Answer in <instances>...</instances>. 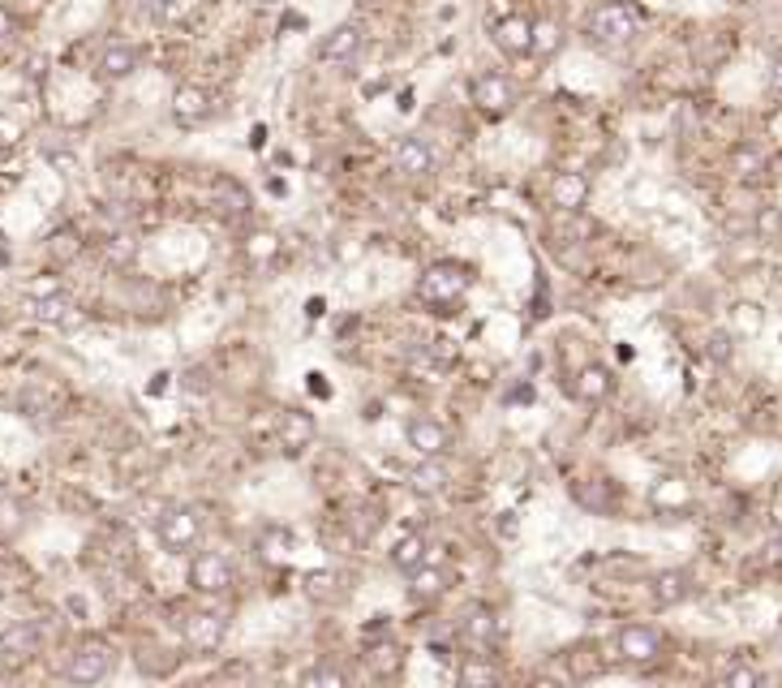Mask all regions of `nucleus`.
<instances>
[{"label": "nucleus", "instance_id": "obj_31", "mask_svg": "<svg viewBox=\"0 0 782 688\" xmlns=\"http://www.w3.org/2000/svg\"><path fill=\"white\" fill-rule=\"evenodd\" d=\"M649 499H654V508L658 512H666V504H684V499H688V491H684V482H675V478H662L658 486H654V495H649Z\"/></svg>", "mask_w": 782, "mask_h": 688}, {"label": "nucleus", "instance_id": "obj_30", "mask_svg": "<svg viewBox=\"0 0 782 688\" xmlns=\"http://www.w3.org/2000/svg\"><path fill=\"white\" fill-rule=\"evenodd\" d=\"M48 254L56 258V263H74V258L82 254L78 233H69V228H61V233H52V237H48Z\"/></svg>", "mask_w": 782, "mask_h": 688}, {"label": "nucleus", "instance_id": "obj_45", "mask_svg": "<svg viewBox=\"0 0 782 688\" xmlns=\"http://www.w3.org/2000/svg\"><path fill=\"white\" fill-rule=\"evenodd\" d=\"M770 86H774V91H782V61H774V69H770Z\"/></svg>", "mask_w": 782, "mask_h": 688}, {"label": "nucleus", "instance_id": "obj_23", "mask_svg": "<svg viewBox=\"0 0 782 688\" xmlns=\"http://www.w3.org/2000/svg\"><path fill=\"white\" fill-rule=\"evenodd\" d=\"M499 620H495V611L490 607H469L465 615H460V633H465V641H473V645H490L499 637Z\"/></svg>", "mask_w": 782, "mask_h": 688}, {"label": "nucleus", "instance_id": "obj_1", "mask_svg": "<svg viewBox=\"0 0 782 688\" xmlns=\"http://www.w3.org/2000/svg\"><path fill=\"white\" fill-rule=\"evenodd\" d=\"M585 35L593 48H602V52H619V48H628V43L636 39V13L632 5H624V0H606V5H598L589 13V22H585Z\"/></svg>", "mask_w": 782, "mask_h": 688}, {"label": "nucleus", "instance_id": "obj_32", "mask_svg": "<svg viewBox=\"0 0 782 688\" xmlns=\"http://www.w3.org/2000/svg\"><path fill=\"white\" fill-rule=\"evenodd\" d=\"M138 13L147 22H155V26H164L172 13H177V0H138Z\"/></svg>", "mask_w": 782, "mask_h": 688}, {"label": "nucleus", "instance_id": "obj_40", "mask_svg": "<svg viewBox=\"0 0 782 688\" xmlns=\"http://www.w3.org/2000/svg\"><path fill=\"white\" fill-rule=\"evenodd\" d=\"M134 237H112L108 241V258H117V263H129V258H134Z\"/></svg>", "mask_w": 782, "mask_h": 688}, {"label": "nucleus", "instance_id": "obj_18", "mask_svg": "<svg viewBox=\"0 0 782 688\" xmlns=\"http://www.w3.org/2000/svg\"><path fill=\"white\" fill-rule=\"evenodd\" d=\"M611 387H615L611 370H606L602 362H589V366L576 370V379H572V396H576V400H585V405H602V400L611 396Z\"/></svg>", "mask_w": 782, "mask_h": 688}, {"label": "nucleus", "instance_id": "obj_44", "mask_svg": "<svg viewBox=\"0 0 782 688\" xmlns=\"http://www.w3.org/2000/svg\"><path fill=\"white\" fill-rule=\"evenodd\" d=\"M499 534H503V538L516 534V516H512V512H503V516H499Z\"/></svg>", "mask_w": 782, "mask_h": 688}, {"label": "nucleus", "instance_id": "obj_5", "mask_svg": "<svg viewBox=\"0 0 782 688\" xmlns=\"http://www.w3.org/2000/svg\"><path fill=\"white\" fill-rule=\"evenodd\" d=\"M469 99L486 117H508L516 108V82L508 74H499V69H486V74H477L469 82Z\"/></svg>", "mask_w": 782, "mask_h": 688}, {"label": "nucleus", "instance_id": "obj_27", "mask_svg": "<svg viewBox=\"0 0 782 688\" xmlns=\"http://www.w3.org/2000/svg\"><path fill=\"white\" fill-rule=\"evenodd\" d=\"M765 168H770V160H765L761 147H735V151H731V172H735L740 181H757V177H765Z\"/></svg>", "mask_w": 782, "mask_h": 688}, {"label": "nucleus", "instance_id": "obj_42", "mask_svg": "<svg viewBox=\"0 0 782 688\" xmlns=\"http://www.w3.org/2000/svg\"><path fill=\"white\" fill-rule=\"evenodd\" d=\"M22 138V129H18V121H9V117H0V151L5 147H13V142Z\"/></svg>", "mask_w": 782, "mask_h": 688}, {"label": "nucleus", "instance_id": "obj_39", "mask_svg": "<svg viewBox=\"0 0 782 688\" xmlns=\"http://www.w3.org/2000/svg\"><path fill=\"white\" fill-rule=\"evenodd\" d=\"M18 525H22V508L13 504V499H0V529H5V534H13Z\"/></svg>", "mask_w": 782, "mask_h": 688}, {"label": "nucleus", "instance_id": "obj_17", "mask_svg": "<svg viewBox=\"0 0 782 688\" xmlns=\"http://www.w3.org/2000/svg\"><path fill=\"white\" fill-rule=\"evenodd\" d=\"M357 52H361V26H357V22H340V26H331V31L323 35V43H318V56H323L327 65L353 61Z\"/></svg>", "mask_w": 782, "mask_h": 688}, {"label": "nucleus", "instance_id": "obj_8", "mask_svg": "<svg viewBox=\"0 0 782 688\" xmlns=\"http://www.w3.org/2000/svg\"><path fill=\"white\" fill-rule=\"evenodd\" d=\"M615 650H619L624 663L649 667V663H658V658H662V633H658V628H649V624H624V628H619Z\"/></svg>", "mask_w": 782, "mask_h": 688}, {"label": "nucleus", "instance_id": "obj_34", "mask_svg": "<svg viewBox=\"0 0 782 688\" xmlns=\"http://www.w3.org/2000/svg\"><path fill=\"white\" fill-rule=\"evenodd\" d=\"M48 164L61 172V177H78V172H82V160H78V155L69 151V147H52V151H48Z\"/></svg>", "mask_w": 782, "mask_h": 688}, {"label": "nucleus", "instance_id": "obj_16", "mask_svg": "<svg viewBox=\"0 0 782 688\" xmlns=\"http://www.w3.org/2000/svg\"><path fill=\"white\" fill-rule=\"evenodd\" d=\"M39 650H43V633L35 624H26V620L9 624L5 633H0V654H5L9 663H31Z\"/></svg>", "mask_w": 782, "mask_h": 688}, {"label": "nucleus", "instance_id": "obj_29", "mask_svg": "<svg viewBox=\"0 0 782 688\" xmlns=\"http://www.w3.org/2000/svg\"><path fill=\"white\" fill-rule=\"evenodd\" d=\"M353 676L344 667H336V663H318V667H310V671H301V684H310V688H344Z\"/></svg>", "mask_w": 782, "mask_h": 688}, {"label": "nucleus", "instance_id": "obj_41", "mask_svg": "<svg viewBox=\"0 0 782 688\" xmlns=\"http://www.w3.org/2000/svg\"><path fill=\"white\" fill-rule=\"evenodd\" d=\"M735 319H740V327H748V332H757V327H761V310L757 306H735Z\"/></svg>", "mask_w": 782, "mask_h": 688}, {"label": "nucleus", "instance_id": "obj_36", "mask_svg": "<svg viewBox=\"0 0 782 688\" xmlns=\"http://www.w3.org/2000/svg\"><path fill=\"white\" fill-rule=\"evenodd\" d=\"M263 559H275V564H284V559H288V538L280 534V529H267V534H263Z\"/></svg>", "mask_w": 782, "mask_h": 688}, {"label": "nucleus", "instance_id": "obj_11", "mask_svg": "<svg viewBox=\"0 0 782 688\" xmlns=\"http://www.w3.org/2000/svg\"><path fill=\"white\" fill-rule=\"evenodd\" d=\"M495 48L503 56H512V61H520V56H533V22L520 18V13L499 18L495 22Z\"/></svg>", "mask_w": 782, "mask_h": 688}, {"label": "nucleus", "instance_id": "obj_4", "mask_svg": "<svg viewBox=\"0 0 782 688\" xmlns=\"http://www.w3.org/2000/svg\"><path fill=\"white\" fill-rule=\"evenodd\" d=\"M112 667H117V654H112L108 641H82L74 654H69L65 663V680L74 684H99L112 676Z\"/></svg>", "mask_w": 782, "mask_h": 688}, {"label": "nucleus", "instance_id": "obj_7", "mask_svg": "<svg viewBox=\"0 0 782 688\" xmlns=\"http://www.w3.org/2000/svg\"><path fill=\"white\" fill-rule=\"evenodd\" d=\"M224 637H228V624L220 611H194L181 624V641L190 654H215L224 645Z\"/></svg>", "mask_w": 782, "mask_h": 688}, {"label": "nucleus", "instance_id": "obj_43", "mask_svg": "<svg viewBox=\"0 0 782 688\" xmlns=\"http://www.w3.org/2000/svg\"><path fill=\"white\" fill-rule=\"evenodd\" d=\"M9 35H13V13L0 5V39H9Z\"/></svg>", "mask_w": 782, "mask_h": 688}, {"label": "nucleus", "instance_id": "obj_21", "mask_svg": "<svg viewBox=\"0 0 782 688\" xmlns=\"http://www.w3.org/2000/svg\"><path fill=\"white\" fill-rule=\"evenodd\" d=\"M134 69H138L134 43H108V48L99 52V78L104 82H125V78H134Z\"/></svg>", "mask_w": 782, "mask_h": 688}, {"label": "nucleus", "instance_id": "obj_14", "mask_svg": "<svg viewBox=\"0 0 782 688\" xmlns=\"http://www.w3.org/2000/svg\"><path fill=\"white\" fill-rule=\"evenodd\" d=\"M404 435H409V448H417V456H443L452 448V430L439 418H413L404 426Z\"/></svg>", "mask_w": 782, "mask_h": 688}, {"label": "nucleus", "instance_id": "obj_25", "mask_svg": "<svg viewBox=\"0 0 782 688\" xmlns=\"http://www.w3.org/2000/svg\"><path fill=\"white\" fill-rule=\"evenodd\" d=\"M241 254L250 267H267V263H275V254H280V237H275L271 228H258V233L241 241Z\"/></svg>", "mask_w": 782, "mask_h": 688}, {"label": "nucleus", "instance_id": "obj_10", "mask_svg": "<svg viewBox=\"0 0 782 688\" xmlns=\"http://www.w3.org/2000/svg\"><path fill=\"white\" fill-rule=\"evenodd\" d=\"M275 439H280V448L288 456H301L310 448V443L318 439V422H314V413L306 409H288L280 413V430H275Z\"/></svg>", "mask_w": 782, "mask_h": 688}, {"label": "nucleus", "instance_id": "obj_37", "mask_svg": "<svg viewBox=\"0 0 782 688\" xmlns=\"http://www.w3.org/2000/svg\"><path fill=\"white\" fill-rule=\"evenodd\" d=\"M331 585H336V577H331V572H306V594L310 598H327Z\"/></svg>", "mask_w": 782, "mask_h": 688}, {"label": "nucleus", "instance_id": "obj_24", "mask_svg": "<svg viewBox=\"0 0 782 688\" xmlns=\"http://www.w3.org/2000/svg\"><path fill=\"white\" fill-rule=\"evenodd\" d=\"M430 559V551H426V538L422 534H404V538H396V547H391V568L396 572H417Z\"/></svg>", "mask_w": 782, "mask_h": 688}, {"label": "nucleus", "instance_id": "obj_3", "mask_svg": "<svg viewBox=\"0 0 782 688\" xmlns=\"http://www.w3.org/2000/svg\"><path fill=\"white\" fill-rule=\"evenodd\" d=\"M155 538H159V547H164L168 555H190L202 542V516L194 508L168 504L164 512H159V521H155Z\"/></svg>", "mask_w": 782, "mask_h": 688}, {"label": "nucleus", "instance_id": "obj_28", "mask_svg": "<svg viewBox=\"0 0 782 688\" xmlns=\"http://www.w3.org/2000/svg\"><path fill=\"white\" fill-rule=\"evenodd\" d=\"M503 671L495 663H486V658H465L456 671V684L460 688H482V684H499Z\"/></svg>", "mask_w": 782, "mask_h": 688}, {"label": "nucleus", "instance_id": "obj_9", "mask_svg": "<svg viewBox=\"0 0 782 688\" xmlns=\"http://www.w3.org/2000/svg\"><path fill=\"white\" fill-rule=\"evenodd\" d=\"M215 117V95L207 91V86H194V82H185L172 91V121H177L181 129H198V125H207Z\"/></svg>", "mask_w": 782, "mask_h": 688}, {"label": "nucleus", "instance_id": "obj_2", "mask_svg": "<svg viewBox=\"0 0 782 688\" xmlns=\"http://www.w3.org/2000/svg\"><path fill=\"white\" fill-rule=\"evenodd\" d=\"M469 284H473L469 267L447 258V263H430L422 271V280H417V297L430 301V306H460L465 293H469Z\"/></svg>", "mask_w": 782, "mask_h": 688}, {"label": "nucleus", "instance_id": "obj_33", "mask_svg": "<svg viewBox=\"0 0 782 688\" xmlns=\"http://www.w3.org/2000/svg\"><path fill=\"white\" fill-rule=\"evenodd\" d=\"M722 680H727L731 688H761V684H765V671H757V667L740 663V667H731V671H727V676H722Z\"/></svg>", "mask_w": 782, "mask_h": 688}, {"label": "nucleus", "instance_id": "obj_20", "mask_svg": "<svg viewBox=\"0 0 782 688\" xmlns=\"http://www.w3.org/2000/svg\"><path fill=\"white\" fill-rule=\"evenodd\" d=\"M447 482H452V469H447L439 456H422V461L409 469V491L413 495H439V491H447Z\"/></svg>", "mask_w": 782, "mask_h": 688}, {"label": "nucleus", "instance_id": "obj_22", "mask_svg": "<svg viewBox=\"0 0 782 688\" xmlns=\"http://www.w3.org/2000/svg\"><path fill=\"white\" fill-rule=\"evenodd\" d=\"M447 585H452V572L447 568H439V564H426L417 568V572H409V594L417 598V602H430V598H443L447 594Z\"/></svg>", "mask_w": 782, "mask_h": 688}, {"label": "nucleus", "instance_id": "obj_38", "mask_svg": "<svg viewBox=\"0 0 782 688\" xmlns=\"http://www.w3.org/2000/svg\"><path fill=\"white\" fill-rule=\"evenodd\" d=\"M705 353L714 357V362H731V336L714 332V336H709V344H705Z\"/></svg>", "mask_w": 782, "mask_h": 688}, {"label": "nucleus", "instance_id": "obj_12", "mask_svg": "<svg viewBox=\"0 0 782 688\" xmlns=\"http://www.w3.org/2000/svg\"><path fill=\"white\" fill-rule=\"evenodd\" d=\"M649 598H654V607L671 611V607H679V602L692 598V577L684 568H662V572L649 577Z\"/></svg>", "mask_w": 782, "mask_h": 688}, {"label": "nucleus", "instance_id": "obj_19", "mask_svg": "<svg viewBox=\"0 0 782 688\" xmlns=\"http://www.w3.org/2000/svg\"><path fill=\"white\" fill-rule=\"evenodd\" d=\"M391 164H396V172H404V177H426L434 168V151L422 138H404V142H396V151H391Z\"/></svg>", "mask_w": 782, "mask_h": 688}, {"label": "nucleus", "instance_id": "obj_6", "mask_svg": "<svg viewBox=\"0 0 782 688\" xmlns=\"http://www.w3.org/2000/svg\"><path fill=\"white\" fill-rule=\"evenodd\" d=\"M233 581H237V568L224 551H198L190 559V590L194 594H224V590H233Z\"/></svg>", "mask_w": 782, "mask_h": 688}, {"label": "nucleus", "instance_id": "obj_13", "mask_svg": "<svg viewBox=\"0 0 782 688\" xmlns=\"http://www.w3.org/2000/svg\"><path fill=\"white\" fill-rule=\"evenodd\" d=\"M35 319L39 323H48V327H61V332H78V327L86 323V314L69 301L65 293H48V297H35Z\"/></svg>", "mask_w": 782, "mask_h": 688}, {"label": "nucleus", "instance_id": "obj_26", "mask_svg": "<svg viewBox=\"0 0 782 688\" xmlns=\"http://www.w3.org/2000/svg\"><path fill=\"white\" fill-rule=\"evenodd\" d=\"M563 43H568V35H563V22H555V18L533 22V56L550 61V56L563 52Z\"/></svg>", "mask_w": 782, "mask_h": 688}, {"label": "nucleus", "instance_id": "obj_35", "mask_svg": "<svg viewBox=\"0 0 782 688\" xmlns=\"http://www.w3.org/2000/svg\"><path fill=\"white\" fill-rule=\"evenodd\" d=\"M757 237H765V241H774V237H782V211L778 207H765V211H757Z\"/></svg>", "mask_w": 782, "mask_h": 688}, {"label": "nucleus", "instance_id": "obj_46", "mask_svg": "<svg viewBox=\"0 0 782 688\" xmlns=\"http://www.w3.org/2000/svg\"><path fill=\"white\" fill-rule=\"evenodd\" d=\"M258 5H280V0H258Z\"/></svg>", "mask_w": 782, "mask_h": 688}, {"label": "nucleus", "instance_id": "obj_15", "mask_svg": "<svg viewBox=\"0 0 782 688\" xmlns=\"http://www.w3.org/2000/svg\"><path fill=\"white\" fill-rule=\"evenodd\" d=\"M550 203L559 211H581L589 203V177L576 168H563L550 177Z\"/></svg>", "mask_w": 782, "mask_h": 688}]
</instances>
